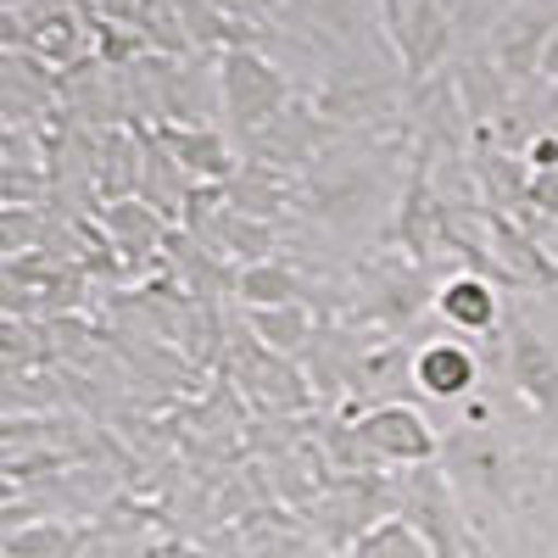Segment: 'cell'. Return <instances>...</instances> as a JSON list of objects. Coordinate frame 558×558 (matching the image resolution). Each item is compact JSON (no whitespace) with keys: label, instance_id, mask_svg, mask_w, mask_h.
<instances>
[{"label":"cell","instance_id":"5b68a950","mask_svg":"<svg viewBox=\"0 0 558 558\" xmlns=\"http://www.w3.org/2000/svg\"><path fill=\"white\" fill-rule=\"evenodd\" d=\"M402 520L430 542V553L436 558H458V547H463V531H458V520H452V497H447V475L436 470V463H418V470L402 481Z\"/></svg>","mask_w":558,"mask_h":558},{"label":"cell","instance_id":"8992f818","mask_svg":"<svg viewBox=\"0 0 558 558\" xmlns=\"http://www.w3.org/2000/svg\"><path fill=\"white\" fill-rule=\"evenodd\" d=\"M162 140V151L191 173L196 184H213V191H223L229 179H235L241 168V151L223 140L218 123H168V129H151Z\"/></svg>","mask_w":558,"mask_h":558},{"label":"cell","instance_id":"ba28073f","mask_svg":"<svg viewBox=\"0 0 558 558\" xmlns=\"http://www.w3.org/2000/svg\"><path fill=\"white\" fill-rule=\"evenodd\" d=\"M502 368H508V380H514V391L542 418H558V352L536 330H525V324L508 330V363Z\"/></svg>","mask_w":558,"mask_h":558},{"label":"cell","instance_id":"52a82bcc","mask_svg":"<svg viewBox=\"0 0 558 558\" xmlns=\"http://www.w3.org/2000/svg\"><path fill=\"white\" fill-rule=\"evenodd\" d=\"M408 375H413L418 391L436 397V402H463V397L475 391V380H481V357L470 352V341L441 336V341H425V347L413 352Z\"/></svg>","mask_w":558,"mask_h":558},{"label":"cell","instance_id":"30bf717a","mask_svg":"<svg viewBox=\"0 0 558 558\" xmlns=\"http://www.w3.org/2000/svg\"><path fill=\"white\" fill-rule=\"evenodd\" d=\"M101 229H107V246H118L123 257H157V252L173 241L168 218H162L157 207H146L140 196L112 202V207L101 213Z\"/></svg>","mask_w":558,"mask_h":558},{"label":"cell","instance_id":"6da1fadb","mask_svg":"<svg viewBox=\"0 0 558 558\" xmlns=\"http://www.w3.org/2000/svg\"><path fill=\"white\" fill-rule=\"evenodd\" d=\"M296 96H302L296 78L279 68L268 51H257V45H235V51L218 57V107H223L229 129H235L241 151L286 118V107Z\"/></svg>","mask_w":558,"mask_h":558},{"label":"cell","instance_id":"277c9868","mask_svg":"<svg viewBox=\"0 0 558 558\" xmlns=\"http://www.w3.org/2000/svg\"><path fill=\"white\" fill-rule=\"evenodd\" d=\"M352 430H357V441L368 447V458H375V463H402V470H418V463H436V452H441L430 418L418 413V408H408V402L368 408Z\"/></svg>","mask_w":558,"mask_h":558},{"label":"cell","instance_id":"9c48e42d","mask_svg":"<svg viewBox=\"0 0 558 558\" xmlns=\"http://www.w3.org/2000/svg\"><path fill=\"white\" fill-rule=\"evenodd\" d=\"M436 313L447 318V330H458V336H492L497 318H502L497 279L492 274H475V268L452 274L447 286L436 291Z\"/></svg>","mask_w":558,"mask_h":558},{"label":"cell","instance_id":"7c38bea8","mask_svg":"<svg viewBox=\"0 0 558 558\" xmlns=\"http://www.w3.org/2000/svg\"><path fill=\"white\" fill-rule=\"evenodd\" d=\"M252 330H257L263 352H274V357H302V352L318 341V324H313L307 302H296V307H268V313H252Z\"/></svg>","mask_w":558,"mask_h":558},{"label":"cell","instance_id":"4fadbf2b","mask_svg":"<svg viewBox=\"0 0 558 558\" xmlns=\"http://www.w3.org/2000/svg\"><path fill=\"white\" fill-rule=\"evenodd\" d=\"M347 558H436V553H430V542L418 536L402 514H386V520H375L368 531L352 536Z\"/></svg>","mask_w":558,"mask_h":558},{"label":"cell","instance_id":"8fae6325","mask_svg":"<svg viewBox=\"0 0 558 558\" xmlns=\"http://www.w3.org/2000/svg\"><path fill=\"white\" fill-rule=\"evenodd\" d=\"M302 274L286 263V257H268V263H246L235 268V296L252 307V313H268V307H296L302 302Z\"/></svg>","mask_w":558,"mask_h":558},{"label":"cell","instance_id":"5bb4252c","mask_svg":"<svg viewBox=\"0 0 558 558\" xmlns=\"http://www.w3.org/2000/svg\"><path fill=\"white\" fill-rule=\"evenodd\" d=\"M73 547H78V531L62 525V520L7 531V558H73Z\"/></svg>","mask_w":558,"mask_h":558},{"label":"cell","instance_id":"7a4b0ae2","mask_svg":"<svg viewBox=\"0 0 558 558\" xmlns=\"http://www.w3.org/2000/svg\"><path fill=\"white\" fill-rule=\"evenodd\" d=\"M553 34H558V0H508L481 45L514 84H531L542 78V57H547Z\"/></svg>","mask_w":558,"mask_h":558},{"label":"cell","instance_id":"3957f363","mask_svg":"<svg viewBox=\"0 0 558 558\" xmlns=\"http://www.w3.org/2000/svg\"><path fill=\"white\" fill-rule=\"evenodd\" d=\"M336 140H341V129L313 107V96H296V101L286 107V118H279L268 134H257L241 157L268 162V168H279V173H296V168H313L318 157H330Z\"/></svg>","mask_w":558,"mask_h":558},{"label":"cell","instance_id":"9a60e30c","mask_svg":"<svg viewBox=\"0 0 558 558\" xmlns=\"http://www.w3.org/2000/svg\"><path fill=\"white\" fill-rule=\"evenodd\" d=\"M542 78L558 89V34H553V45H547V57H542Z\"/></svg>","mask_w":558,"mask_h":558}]
</instances>
